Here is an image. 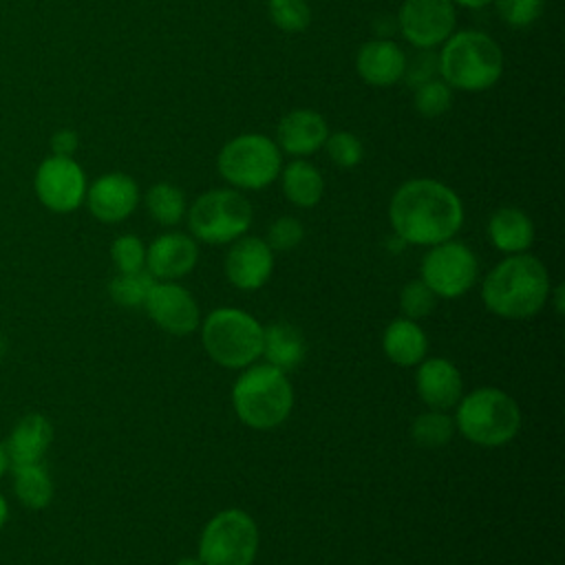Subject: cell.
<instances>
[{"label":"cell","instance_id":"8","mask_svg":"<svg viewBox=\"0 0 565 565\" xmlns=\"http://www.w3.org/2000/svg\"><path fill=\"white\" fill-rule=\"evenodd\" d=\"M258 554V525L238 508L214 514L199 539L201 565H254Z\"/></svg>","mask_w":565,"mask_h":565},{"label":"cell","instance_id":"6","mask_svg":"<svg viewBox=\"0 0 565 565\" xmlns=\"http://www.w3.org/2000/svg\"><path fill=\"white\" fill-rule=\"evenodd\" d=\"M201 327L205 353L223 369H247L263 353V324L243 309L218 307Z\"/></svg>","mask_w":565,"mask_h":565},{"label":"cell","instance_id":"25","mask_svg":"<svg viewBox=\"0 0 565 565\" xmlns=\"http://www.w3.org/2000/svg\"><path fill=\"white\" fill-rule=\"evenodd\" d=\"M11 470L15 477V494L26 508L40 510L51 503L53 481L40 461L24 463V466H11Z\"/></svg>","mask_w":565,"mask_h":565},{"label":"cell","instance_id":"3","mask_svg":"<svg viewBox=\"0 0 565 565\" xmlns=\"http://www.w3.org/2000/svg\"><path fill=\"white\" fill-rule=\"evenodd\" d=\"M232 406L245 426L269 430L289 417L294 388L285 371L271 364H249L232 386Z\"/></svg>","mask_w":565,"mask_h":565},{"label":"cell","instance_id":"22","mask_svg":"<svg viewBox=\"0 0 565 565\" xmlns=\"http://www.w3.org/2000/svg\"><path fill=\"white\" fill-rule=\"evenodd\" d=\"M488 238L503 254H521L534 241V225L519 207H499L488 221Z\"/></svg>","mask_w":565,"mask_h":565},{"label":"cell","instance_id":"16","mask_svg":"<svg viewBox=\"0 0 565 565\" xmlns=\"http://www.w3.org/2000/svg\"><path fill=\"white\" fill-rule=\"evenodd\" d=\"M196 260V241L181 232L161 234L146 249V267L154 280H179L194 269Z\"/></svg>","mask_w":565,"mask_h":565},{"label":"cell","instance_id":"29","mask_svg":"<svg viewBox=\"0 0 565 565\" xmlns=\"http://www.w3.org/2000/svg\"><path fill=\"white\" fill-rule=\"evenodd\" d=\"M415 108L424 117H439L452 106V88L444 79H428L415 86Z\"/></svg>","mask_w":565,"mask_h":565},{"label":"cell","instance_id":"41","mask_svg":"<svg viewBox=\"0 0 565 565\" xmlns=\"http://www.w3.org/2000/svg\"><path fill=\"white\" fill-rule=\"evenodd\" d=\"M174 565H201V561L192 558V556H185V558H179Z\"/></svg>","mask_w":565,"mask_h":565},{"label":"cell","instance_id":"42","mask_svg":"<svg viewBox=\"0 0 565 565\" xmlns=\"http://www.w3.org/2000/svg\"><path fill=\"white\" fill-rule=\"evenodd\" d=\"M4 351H7V340L0 335V360H2V355H4Z\"/></svg>","mask_w":565,"mask_h":565},{"label":"cell","instance_id":"1","mask_svg":"<svg viewBox=\"0 0 565 565\" xmlns=\"http://www.w3.org/2000/svg\"><path fill=\"white\" fill-rule=\"evenodd\" d=\"M388 218L402 243L433 247L450 241L461 230L463 205L446 183L411 179L395 190L388 203Z\"/></svg>","mask_w":565,"mask_h":565},{"label":"cell","instance_id":"23","mask_svg":"<svg viewBox=\"0 0 565 565\" xmlns=\"http://www.w3.org/2000/svg\"><path fill=\"white\" fill-rule=\"evenodd\" d=\"M267 364L291 371L298 364H302L307 355V342L305 335L289 322H271L267 329H263V353Z\"/></svg>","mask_w":565,"mask_h":565},{"label":"cell","instance_id":"32","mask_svg":"<svg viewBox=\"0 0 565 565\" xmlns=\"http://www.w3.org/2000/svg\"><path fill=\"white\" fill-rule=\"evenodd\" d=\"M324 148H327V154L329 159L340 166V168H353L362 161L364 157V146L362 141L353 135V132H333V135H327L324 139Z\"/></svg>","mask_w":565,"mask_h":565},{"label":"cell","instance_id":"5","mask_svg":"<svg viewBox=\"0 0 565 565\" xmlns=\"http://www.w3.org/2000/svg\"><path fill=\"white\" fill-rule=\"evenodd\" d=\"M455 428L486 448H497L512 441L521 428V411L512 395L494 386H481L470 391L457 402Z\"/></svg>","mask_w":565,"mask_h":565},{"label":"cell","instance_id":"10","mask_svg":"<svg viewBox=\"0 0 565 565\" xmlns=\"http://www.w3.org/2000/svg\"><path fill=\"white\" fill-rule=\"evenodd\" d=\"M422 280L437 298H459L472 289L479 274V263L472 249L459 241L433 245L419 265Z\"/></svg>","mask_w":565,"mask_h":565},{"label":"cell","instance_id":"9","mask_svg":"<svg viewBox=\"0 0 565 565\" xmlns=\"http://www.w3.org/2000/svg\"><path fill=\"white\" fill-rule=\"evenodd\" d=\"M216 168L230 185L260 190L280 174V148L265 135H238L221 148Z\"/></svg>","mask_w":565,"mask_h":565},{"label":"cell","instance_id":"17","mask_svg":"<svg viewBox=\"0 0 565 565\" xmlns=\"http://www.w3.org/2000/svg\"><path fill=\"white\" fill-rule=\"evenodd\" d=\"M415 388L419 399L433 411H448L457 406L463 393L459 369L446 358H428L417 364Z\"/></svg>","mask_w":565,"mask_h":565},{"label":"cell","instance_id":"11","mask_svg":"<svg viewBox=\"0 0 565 565\" xmlns=\"http://www.w3.org/2000/svg\"><path fill=\"white\" fill-rule=\"evenodd\" d=\"M455 22L452 0H404L397 13V26L415 49L444 44L455 33Z\"/></svg>","mask_w":565,"mask_h":565},{"label":"cell","instance_id":"13","mask_svg":"<svg viewBox=\"0 0 565 565\" xmlns=\"http://www.w3.org/2000/svg\"><path fill=\"white\" fill-rule=\"evenodd\" d=\"M152 322L170 335H188L199 329L201 313L192 294L177 280H159L143 302Z\"/></svg>","mask_w":565,"mask_h":565},{"label":"cell","instance_id":"33","mask_svg":"<svg viewBox=\"0 0 565 565\" xmlns=\"http://www.w3.org/2000/svg\"><path fill=\"white\" fill-rule=\"evenodd\" d=\"M110 256L119 271H139L146 265V245L139 236L124 234L110 245Z\"/></svg>","mask_w":565,"mask_h":565},{"label":"cell","instance_id":"31","mask_svg":"<svg viewBox=\"0 0 565 565\" xmlns=\"http://www.w3.org/2000/svg\"><path fill=\"white\" fill-rule=\"evenodd\" d=\"M437 302V296L428 289V285L419 278V280H411L402 287L399 291V309L404 313V318L408 320H419L433 313Z\"/></svg>","mask_w":565,"mask_h":565},{"label":"cell","instance_id":"18","mask_svg":"<svg viewBox=\"0 0 565 565\" xmlns=\"http://www.w3.org/2000/svg\"><path fill=\"white\" fill-rule=\"evenodd\" d=\"M358 75L377 88L393 86L404 77L406 55L393 40H369L355 55Z\"/></svg>","mask_w":565,"mask_h":565},{"label":"cell","instance_id":"38","mask_svg":"<svg viewBox=\"0 0 565 565\" xmlns=\"http://www.w3.org/2000/svg\"><path fill=\"white\" fill-rule=\"evenodd\" d=\"M452 2H457L461 7H468V9H483V7L492 4V0H452Z\"/></svg>","mask_w":565,"mask_h":565},{"label":"cell","instance_id":"39","mask_svg":"<svg viewBox=\"0 0 565 565\" xmlns=\"http://www.w3.org/2000/svg\"><path fill=\"white\" fill-rule=\"evenodd\" d=\"M7 468H9V457H7L4 444H0V477L7 472Z\"/></svg>","mask_w":565,"mask_h":565},{"label":"cell","instance_id":"24","mask_svg":"<svg viewBox=\"0 0 565 565\" xmlns=\"http://www.w3.org/2000/svg\"><path fill=\"white\" fill-rule=\"evenodd\" d=\"M282 192L298 207H313L324 192L322 174L305 159H296L282 170Z\"/></svg>","mask_w":565,"mask_h":565},{"label":"cell","instance_id":"20","mask_svg":"<svg viewBox=\"0 0 565 565\" xmlns=\"http://www.w3.org/2000/svg\"><path fill=\"white\" fill-rule=\"evenodd\" d=\"M51 439H53V426L44 415H40V413L24 415L13 426V430L9 433V439L4 444L11 466L38 463L44 457Z\"/></svg>","mask_w":565,"mask_h":565},{"label":"cell","instance_id":"26","mask_svg":"<svg viewBox=\"0 0 565 565\" xmlns=\"http://www.w3.org/2000/svg\"><path fill=\"white\" fill-rule=\"evenodd\" d=\"M146 207L159 225H177L185 214V196L172 183H154L146 192Z\"/></svg>","mask_w":565,"mask_h":565},{"label":"cell","instance_id":"28","mask_svg":"<svg viewBox=\"0 0 565 565\" xmlns=\"http://www.w3.org/2000/svg\"><path fill=\"white\" fill-rule=\"evenodd\" d=\"M157 280L152 278L150 271L139 269V271H119L113 280H110V298L119 305V307H141L148 298V291L152 289Z\"/></svg>","mask_w":565,"mask_h":565},{"label":"cell","instance_id":"35","mask_svg":"<svg viewBox=\"0 0 565 565\" xmlns=\"http://www.w3.org/2000/svg\"><path fill=\"white\" fill-rule=\"evenodd\" d=\"M492 2L497 4L501 20L510 26H527L543 11V0H492Z\"/></svg>","mask_w":565,"mask_h":565},{"label":"cell","instance_id":"14","mask_svg":"<svg viewBox=\"0 0 565 565\" xmlns=\"http://www.w3.org/2000/svg\"><path fill=\"white\" fill-rule=\"evenodd\" d=\"M225 276L241 291L260 289L274 271V252L258 236H241L232 241L225 256Z\"/></svg>","mask_w":565,"mask_h":565},{"label":"cell","instance_id":"19","mask_svg":"<svg viewBox=\"0 0 565 565\" xmlns=\"http://www.w3.org/2000/svg\"><path fill=\"white\" fill-rule=\"evenodd\" d=\"M327 135L329 128L322 115L309 108H298L280 119L276 130V146L294 157H305L322 148Z\"/></svg>","mask_w":565,"mask_h":565},{"label":"cell","instance_id":"7","mask_svg":"<svg viewBox=\"0 0 565 565\" xmlns=\"http://www.w3.org/2000/svg\"><path fill=\"white\" fill-rule=\"evenodd\" d=\"M252 203L230 188L203 192L188 210V227L194 238L225 245L241 238L252 225Z\"/></svg>","mask_w":565,"mask_h":565},{"label":"cell","instance_id":"34","mask_svg":"<svg viewBox=\"0 0 565 565\" xmlns=\"http://www.w3.org/2000/svg\"><path fill=\"white\" fill-rule=\"evenodd\" d=\"M302 236H305V227L298 218L280 216L269 225L265 243L271 247V252H289L302 241Z\"/></svg>","mask_w":565,"mask_h":565},{"label":"cell","instance_id":"37","mask_svg":"<svg viewBox=\"0 0 565 565\" xmlns=\"http://www.w3.org/2000/svg\"><path fill=\"white\" fill-rule=\"evenodd\" d=\"M51 148L60 157H71L77 148V135L73 130H60L51 139Z\"/></svg>","mask_w":565,"mask_h":565},{"label":"cell","instance_id":"21","mask_svg":"<svg viewBox=\"0 0 565 565\" xmlns=\"http://www.w3.org/2000/svg\"><path fill=\"white\" fill-rule=\"evenodd\" d=\"M382 349H384V355L395 366L408 369V366H417L426 358L428 338L415 320L397 318L384 329Z\"/></svg>","mask_w":565,"mask_h":565},{"label":"cell","instance_id":"30","mask_svg":"<svg viewBox=\"0 0 565 565\" xmlns=\"http://www.w3.org/2000/svg\"><path fill=\"white\" fill-rule=\"evenodd\" d=\"M267 11L271 22L285 33L305 31L311 22V9L305 0H269Z\"/></svg>","mask_w":565,"mask_h":565},{"label":"cell","instance_id":"36","mask_svg":"<svg viewBox=\"0 0 565 565\" xmlns=\"http://www.w3.org/2000/svg\"><path fill=\"white\" fill-rule=\"evenodd\" d=\"M419 51L422 53H417L415 60L406 62V68H404V77L413 88L433 79V73L437 71V55L430 49H419Z\"/></svg>","mask_w":565,"mask_h":565},{"label":"cell","instance_id":"4","mask_svg":"<svg viewBox=\"0 0 565 565\" xmlns=\"http://www.w3.org/2000/svg\"><path fill=\"white\" fill-rule=\"evenodd\" d=\"M437 71L450 88L477 93L497 84L503 73L501 46L481 31L452 33L437 55Z\"/></svg>","mask_w":565,"mask_h":565},{"label":"cell","instance_id":"12","mask_svg":"<svg viewBox=\"0 0 565 565\" xmlns=\"http://www.w3.org/2000/svg\"><path fill=\"white\" fill-rule=\"evenodd\" d=\"M38 199L53 212H73L86 196V179L71 157L53 154L35 172Z\"/></svg>","mask_w":565,"mask_h":565},{"label":"cell","instance_id":"27","mask_svg":"<svg viewBox=\"0 0 565 565\" xmlns=\"http://www.w3.org/2000/svg\"><path fill=\"white\" fill-rule=\"evenodd\" d=\"M455 435V419L446 411H426L415 417L411 426V437L419 448H441Z\"/></svg>","mask_w":565,"mask_h":565},{"label":"cell","instance_id":"40","mask_svg":"<svg viewBox=\"0 0 565 565\" xmlns=\"http://www.w3.org/2000/svg\"><path fill=\"white\" fill-rule=\"evenodd\" d=\"M7 516H9V505H7V501H4V497L0 494V527L4 525V521H7Z\"/></svg>","mask_w":565,"mask_h":565},{"label":"cell","instance_id":"2","mask_svg":"<svg viewBox=\"0 0 565 565\" xmlns=\"http://www.w3.org/2000/svg\"><path fill=\"white\" fill-rule=\"evenodd\" d=\"M552 296L545 265L525 252L510 254L488 271L481 285L486 309L499 318L525 320L536 316Z\"/></svg>","mask_w":565,"mask_h":565},{"label":"cell","instance_id":"15","mask_svg":"<svg viewBox=\"0 0 565 565\" xmlns=\"http://www.w3.org/2000/svg\"><path fill=\"white\" fill-rule=\"evenodd\" d=\"M90 214L102 223H119L128 218L139 203V188L132 177L110 172L99 177L86 192Z\"/></svg>","mask_w":565,"mask_h":565}]
</instances>
